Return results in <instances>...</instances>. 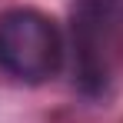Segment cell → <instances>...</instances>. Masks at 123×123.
<instances>
[{
    "mask_svg": "<svg viewBox=\"0 0 123 123\" xmlns=\"http://www.w3.org/2000/svg\"><path fill=\"white\" fill-rule=\"evenodd\" d=\"M63 43L57 23L37 10H10L0 17V70L27 83L57 73Z\"/></svg>",
    "mask_w": 123,
    "mask_h": 123,
    "instance_id": "cell-1",
    "label": "cell"
}]
</instances>
